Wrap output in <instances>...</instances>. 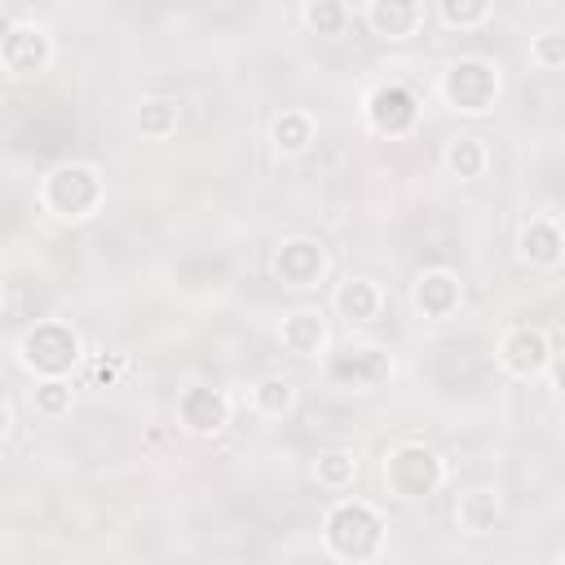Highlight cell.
<instances>
[{
	"label": "cell",
	"mask_w": 565,
	"mask_h": 565,
	"mask_svg": "<svg viewBox=\"0 0 565 565\" xmlns=\"http://www.w3.org/2000/svg\"><path fill=\"white\" fill-rule=\"evenodd\" d=\"M380 516L366 508V503H340L331 516H327V543L335 556H349V561H366L380 552Z\"/></svg>",
	"instance_id": "obj_1"
},
{
	"label": "cell",
	"mask_w": 565,
	"mask_h": 565,
	"mask_svg": "<svg viewBox=\"0 0 565 565\" xmlns=\"http://www.w3.org/2000/svg\"><path fill=\"white\" fill-rule=\"evenodd\" d=\"M384 481L397 499H424L437 481H441V463L433 450L424 446H397L388 459H384Z\"/></svg>",
	"instance_id": "obj_2"
},
{
	"label": "cell",
	"mask_w": 565,
	"mask_h": 565,
	"mask_svg": "<svg viewBox=\"0 0 565 565\" xmlns=\"http://www.w3.org/2000/svg\"><path fill=\"white\" fill-rule=\"evenodd\" d=\"M75 353H79V340L62 322H40L22 340V362L35 366V371H44V375H62L75 362Z\"/></svg>",
	"instance_id": "obj_3"
},
{
	"label": "cell",
	"mask_w": 565,
	"mask_h": 565,
	"mask_svg": "<svg viewBox=\"0 0 565 565\" xmlns=\"http://www.w3.org/2000/svg\"><path fill=\"white\" fill-rule=\"evenodd\" d=\"M97 194H102L97 172L84 168V163L57 168V172L49 177V185H44V203H49L53 212H62V216H84V212L97 203Z\"/></svg>",
	"instance_id": "obj_4"
},
{
	"label": "cell",
	"mask_w": 565,
	"mask_h": 565,
	"mask_svg": "<svg viewBox=\"0 0 565 565\" xmlns=\"http://www.w3.org/2000/svg\"><path fill=\"white\" fill-rule=\"evenodd\" d=\"M494 93H499V75L486 62H459L446 75V97L459 110H486L494 102Z\"/></svg>",
	"instance_id": "obj_5"
},
{
	"label": "cell",
	"mask_w": 565,
	"mask_h": 565,
	"mask_svg": "<svg viewBox=\"0 0 565 565\" xmlns=\"http://www.w3.org/2000/svg\"><path fill=\"white\" fill-rule=\"evenodd\" d=\"M366 115H371V124H375L380 132L397 137V132H406V128L415 124V97H411L406 88H397V84H384V88L371 93Z\"/></svg>",
	"instance_id": "obj_6"
},
{
	"label": "cell",
	"mask_w": 565,
	"mask_h": 565,
	"mask_svg": "<svg viewBox=\"0 0 565 565\" xmlns=\"http://www.w3.org/2000/svg\"><path fill=\"white\" fill-rule=\"evenodd\" d=\"M0 57H4V66H9L13 75H31V71L44 66L49 44H44V35H40L35 26H13V31L0 40Z\"/></svg>",
	"instance_id": "obj_7"
},
{
	"label": "cell",
	"mask_w": 565,
	"mask_h": 565,
	"mask_svg": "<svg viewBox=\"0 0 565 565\" xmlns=\"http://www.w3.org/2000/svg\"><path fill=\"white\" fill-rule=\"evenodd\" d=\"M181 419L194 428V433H216L225 419H230V402L216 393V388H190L181 397Z\"/></svg>",
	"instance_id": "obj_8"
},
{
	"label": "cell",
	"mask_w": 565,
	"mask_h": 565,
	"mask_svg": "<svg viewBox=\"0 0 565 565\" xmlns=\"http://www.w3.org/2000/svg\"><path fill=\"white\" fill-rule=\"evenodd\" d=\"M278 274H282L291 287H309V282H318V274H322V252H318V243H309V238H291V243L278 252Z\"/></svg>",
	"instance_id": "obj_9"
},
{
	"label": "cell",
	"mask_w": 565,
	"mask_h": 565,
	"mask_svg": "<svg viewBox=\"0 0 565 565\" xmlns=\"http://www.w3.org/2000/svg\"><path fill=\"white\" fill-rule=\"evenodd\" d=\"M419 18H424L419 0H371V26L380 35H388V40L411 35L419 26Z\"/></svg>",
	"instance_id": "obj_10"
},
{
	"label": "cell",
	"mask_w": 565,
	"mask_h": 565,
	"mask_svg": "<svg viewBox=\"0 0 565 565\" xmlns=\"http://www.w3.org/2000/svg\"><path fill=\"white\" fill-rule=\"evenodd\" d=\"M503 362H508L516 375H534V371L547 362V344H543V335L530 331V327L512 331V335L503 340Z\"/></svg>",
	"instance_id": "obj_11"
},
{
	"label": "cell",
	"mask_w": 565,
	"mask_h": 565,
	"mask_svg": "<svg viewBox=\"0 0 565 565\" xmlns=\"http://www.w3.org/2000/svg\"><path fill=\"white\" fill-rule=\"evenodd\" d=\"M322 340H327L322 318L309 313V309H300V313H291V318L282 322V344H287L291 353H300V358H313V353L322 349Z\"/></svg>",
	"instance_id": "obj_12"
},
{
	"label": "cell",
	"mask_w": 565,
	"mask_h": 565,
	"mask_svg": "<svg viewBox=\"0 0 565 565\" xmlns=\"http://www.w3.org/2000/svg\"><path fill=\"white\" fill-rule=\"evenodd\" d=\"M388 371L384 353L380 349H349L344 358L331 362V375L335 380H353V384H366V380H380Z\"/></svg>",
	"instance_id": "obj_13"
},
{
	"label": "cell",
	"mask_w": 565,
	"mask_h": 565,
	"mask_svg": "<svg viewBox=\"0 0 565 565\" xmlns=\"http://www.w3.org/2000/svg\"><path fill=\"white\" fill-rule=\"evenodd\" d=\"M415 300H419L424 313L441 318V313L455 309V300H459V282H455L450 274H424L419 287H415Z\"/></svg>",
	"instance_id": "obj_14"
},
{
	"label": "cell",
	"mask_w": 565,
	"mask_h": 565,
	"mask_svg": "<svg viewBox=\"0 0 565 565\" xmlns=\"http://www.w3.org/2000/svg\"><path fill=\"white\" fill-rule=\"evenodd\" d=\"M340 313H344L349 322H371V318L380 313V291H375L366 278H349V282L340 287Z\"/></svg>",
	"instance_id": "obj_15"
},
{
	"label": "cell",
	"mask_w": 565,
	"mask_h": 565,
	"mask_svg": "<svg viewBox=\"0 0 565 565\" xmlns=\"http://www.w3.org/2000/svg\"><path fill=\"white\" fill-rule=\"evenodd\" d=\"M521 243H525V256H534V260H543V265H552V260L561 256V234H556L552 221H534Z\"/></svg>",
	"instance_id": "obj_16"
},
{
	"label": "cell",
	"mask_w": 565,
	"mask_h": 565,
	"mask_svg": "<svg viewBox=\"0 0 565 565\" xmlns=\"http://www.w3.org/2000/svg\"><path fill=\"white\" fill-rule=\"evenodd\" d=\"M499 516V503L486 494V490H477V494H468L463 499V508H459V521L472 530V534H481V530H490V521Z\"/></svg>",
	"instance_id": "obj_17"
},
{
	"label": "cell",
	"mask_w": 565,
	"mask_h": 565,
	"mask_svg": "<svg viewBox=\"0 0 565 565\" xmlns=\"http://www.w3.org/2000/svg\"><path fill=\"white\" fill-rule=\"evenodd\" d=\"M481 163H486V154H481V146L472 141V137H463V141H455L450 146V168H455V177H477L481 172Z\"/></svg>",
	"instance_id": "obj_18"
},
{
	"label": "cell",
	"mask_w": 565,
	"mask_h": 565,
	"mask_svg": "<svg viewBox=\"0 0 565 565\" xmlns=\"http://www.w3.org/2000/svg\"><path fill=\"white\" fill-rule=\"evenodd\" d=\"M305 18H309V26H318L322 35H335V31L344 26V4H340V0H313Z\"/></svg>",
	"instance_id": "obj_19"
},
{
	"label": "cell",
	"mask_w": 565,
	"mask_h": 565,
	"mask_svg": "<svg viewBox=\"0 0 565 565\" xmlns=\"http://www.w3.org/2000/svg\"><path fill=\"white\" fill-rule=\"evenodd\" d=\"M137 124H141V132H168L177 124V106L172 102H146Z\"/></svg>",
	"instance_id": "obj_20"
},
{
	"label": "cell",
	"mask_w": 565,
	"mask_h": 565,
	"mask_svg": "<svg viewBox=\"0 0 565 565\" xmlns=\"http://www.w3.org/2000/svg\"><path fill=\"white\" fill-rule=\"evenodd\" d=\"M274 137H278V146L300 150V146L309 141V119H305V115H282V119L274 124Z\"/></svg>",
	"instance_id": "obj_21"
},
{
	"label": "cell",
	"mask_w": 565,
	"mask_h": 565,
	"mask_svg": "<svg viewBox=\"0 0 565 565\" xmlns=\"http://www.w3.org/2000/svg\"><path fill=\"white\" fill-rule=\"evenodd\" d=\"M441 13L455 26H477L486 18V0H441Z\"/></svg>",
	"instance_id": "obj_22"
},
{
	"label": "cell",
	"mask_w": 565,
	"mask_h": 565,
	"mask_svg": "<svg viewBox=\"0 0 565 565\" xmlns=\"http://www.w3.org/2000/svg\"><path fill=\"white\" fill-rule=\"evenodd\" d=\"M256 402H260V411L278 415V411H287V402H291V388H287L282 380H265V384L256 388Z\"/></svg>",
	"instance_id": "obj_23"
},
{
	"label": "cell",
	"mask_w": 565,
	"mask_h": 565,
	"mask_svg": "<svg viewBox=\"0 0 565 565\" xmlns=\"http://www.w3.org/2000/svg\"><path fill=\"white\" fill-rule=\"evenodd\" d=\"M318 477L327 486H344L353 477V459L349 455H327V459H318Z\"/></svg>",
	"instance_id": "obj_24"
},
{
	"label": "cell",
	"mask_w": 565,
	"mask_h": 565,
	"mask_svg": "<svg viewBox=\"0 0 565 565\" xmlns=\"http://www.w3.org/2000/svg\"><path fill=\"white\" fill-rule=\"evenodd\" d=\"M66 402H71V388H66V384H57V380H53V384H44V388L35 393V406H40V411H62Z\"/></svg>",
	"instance_id": "obj_25"
},
{
	"label": "cell",
	"mask_w": 565,
	"mask_h": 565,
	"mask_svg": "<svg viewBox=\"0 0 565 565\" xmlns=\"http://www.w3.org/2000/svg\"><path fill=\"white\" fill-rule=\"evenodd\" d=\"M539 57H543L547 66H556V62H561V40H556V35H547V40L539 44Z\"/></svg>",
	"instance_id": "obj_26"
},
{
	"label": "cell",
	"mask_w": 565,
	"mask_h": 565,
	"mask_svg": "<svg viewBox=\"0 0 565 565\" xmlns=\"http://www.w3.org/2000/svg\"><path fill=\"white\" fill-rule=\"evenodd\" d=\"M93 375H97V380H110V375H115V362H97Z\"/></svg>",
	"instance_id": "obj_27"
},
{
	"label": "cell",
	"mask_w": 565,
	"mask_h": 565,
	"mask_svg": "<svg viewBox=\"0 0 565 565\" xmlns=\"http://www.w3.org/2000/svg\"><path fill=\"white\" fill-rule=\"evenodd\" d=\"M4 424H9V411H4V406H0V433H4Z\"/></svg>",
	"instance_id": "obj_28"
}]
</instances>
